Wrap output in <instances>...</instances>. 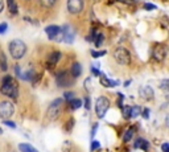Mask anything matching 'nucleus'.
<instances>
[{
    "label": "nucleus",
    "mask_w": 169,
    "mask_h": 152,
    "mask_svg": "<svg viewBox=\"0 0 169 152\" xmlns=\"http://www.w3.org/2000/svg\"><path fill=\"white\" fill-rule=\"evenodd\" d=\"M140 97L144 98V99H147V101H149V99L153 98V90H152V87L149 86H143V87H140Z\"/></svg>",
    "instance_id": "nucleus-13"
},
{
    "label": "nucleus",
    "mask_w": 169,
    "mask_h": 152,
    "mask_svg": "<svg viewBox=\"0 0 169 152\" xmlns=\"http://www.w3.org/2000/svg\"><path fill=\"white\" fill-rule=\"evenodd\" d=\"M106 54V50H103V52H95V50H92L91 52V56L94 58H98V57H102V56Z\"/></svg>",
    "instance_id": "nucleus-26"
},
{
    "label": "nucleus",
    "mask_w": 169,
    "mask_h": 152,
    "mask_svg": "<svg viewBox=\"0 0 169 152\" xmlns=\"http://www.w3.org/2000/svg\"><path fill=\"white\" fill-rule=\"evenodd\" d=\"M132 136H134V130H127L126 131V134H124V136H123V142L124 143H127V142H130L131 139H132Z\"/></svg>",
    "instance_id": "nucleus-22"
},
{
    "label": "nucleus",
    "mask_w": 169,
    "mask_h": 152,
    "mask_svg": "<svg viewBox=\"0 0 169 152\" xmlns=\"http://www.w3.org/2000/svg\"><path fill=\"white\" fill-rule=\"evenodd\" d=\"M3 9H4V2H3V0H0V13L3 12Z\"/></svg>",
    "instance_id": "nucleus-41"
},
{
    "label": "nucleus",
    "mask_w": 169,
    "mask_h": 152,
    "mask_svg": "<svg viewBox=\"0 0 169 152\" xmlns=\"http://www.w3.org/2000/svg\"><path fill=\"white\" fill-rule=\"evenodd\" d=\"M0 69L3 71H7V69H8L7 58H5V56H4V53H0Z\"/></svg>",
    "instance_id": "nucleus-18"
},
{
    "label": "nucleus",
    "mask_w": 169,
    "mask_h": 152,
    "mask_svg": "<svg viewBox=\"0 0 169 152\" xmlns=\"http://www.w3.org/2000/svg\"><path fill=\"white\" fill-rule=\"evenodd\" d=\"M123 117L126 118V119H130L131 118V106L123 107Z\"/></svg>",
    "instance_id": "nucleus-23"
},
{
    "label": "nucleus",
    "mask_w": 169,
    "mask_h": 152,
    "mask_svg": "<svg viewBox=\"0 0 169 152\" xmlns=\"http://www.w3.org/2000/svg\"><path fill=\"white\" fill-rule=\"evenodd\" d=\"M73 95H74L73 91H66V93H65V99H67V101H71V99H73Z\"/></svg>",
    "instance_id": "nucleus-33"
},
{
    "label": "nucleus",
    "mask_w": 169,
    "mask_h": 152,
    "mask_svg": "<svg viewBox=\"0 0 169 152\" xmlns=\"http://www.w3.org/2000/svg\"><path fill=\"white\" fill-rule=\"evenodd\" d=\"M161 150H163V152H169V144L168 143H164V144L161 146Z\"/></svg>",
    "instance_id": "nucleus-36"
},
{
    "label": "nucleus",
    "mask_w": 169,
    "mask_h": 152,
    "mask_svg": "<svg viewBox=\"0 0 169 152\" xmlns=\"http://www.w3.org/2000/svg\"><path fill=\"white\" fill-rule=\"evenodd\" d=\"M119 2H122L124 4H132V3H135L136 0H119Z\"/></svg>",
    "instance_id": "nucleus-38"
},
{
    "label": "nucleus",
    "mask_w": 169,
    "mask_h": 152,
    "mask_svg": "<svg viewBox=\"0 0 169 152\" xmlns=\"http://www.w3.org/2000/svg\"><path fill=\"white\" fill-rule=\"evenodd\" d=\"M84 107H86V110H90V98L88 97L84 98Z\"/></svg>",
    "instance_id": "nucleus-34"
},
{
    "label": "nucleus",
    "mask_w": 169,
    "mask_h": 152,
    "mask_svg": "<svg viewBox=\"0 0 169 152\" xmlns=\"http://www.w3.org/2000/svg\"><path fill=\"white\" fill-rule=\"evenodd\" d=\"M2 134H3V130H2V128H0V135H2Z\"/></svg>",
    "instance_id": "nucleus-43"
},
{
    "label": "nucleus",
    "mask_w": 169,
    "mask_h": 152,
    "mask_svg": "<svg viewBox=\"0 0 169 152\" xmlns=\"http://www.w3.org/2000/svg\"><path fill=\"white\" fill-rule=\"evenodd\" d=\"M139 114H142V109L139 106H132L131 107V118H136Z\"/></svg>",
    "instance_id": "nucleus-21"
},
{
    "label": "nucleus",
    "mask_w": 169,
    "mask_h": 152,
    "mask_svg": "<svg viewBox=\"0 0 169 152\" xmlns=\"http://www.w3.org/2000/svg\"><path fill=\"white\" fill-rule=\"evenodd\" d=\"M143 117H144V119H148V118H149V110H148V109H144V110H143Z\"/></svg>",
    "instance_id": "nucleus-35"
},
{
    "label": "nucleus",
    "mask_w": 169,
    "mask_h": 152,
    "mask_svg": "<svg viewBox=\"0 0 169 152\" xmlns=\"http://www.w3.org/2000/svg\"><path fill=\"white\" fill-rule=\"evenodd\" d=\"M7 7L12 15L17 13V3H16V0H7Z\"/></svg>",
    "instance_id": "nucleus-16"
},
{
    "label": "nucleus",
    "mask_w": 169,
    "mask_h": 152,
    "mask_svg": "<svg viewBox=\"0 0 169 152\" xmlns=\"http://www.w3.org/2000/svg\"><path fill=\"white\" fill-rule=\"evenodd\" d=\"M70 75H71V73H69V71H66V70L59 71L57 74V85L59 87H66V86L71 85L73 82H71Z\"/></svg>",
    "instance_id": "nucleus-9"
},
{
    "label": "nucleus",
    "mask_w": 169,
    "mask_h": 152,
    "mask_svg": "<svg viewBox=\"0 0 169 152\" xmlns=\"http://www.w3.org/2000/svg\"><path fill=\"white\" fill-rule=\"evenodd\" d=\"M142 142H143V139H142V138H140V139H138V140L135 142V147H136V148H139V147L142 146Z\"/></svg>",
    "instance_id": "nucleus-37"
},
{
    "label": "nucleus",
    "mask_w": 169,
    "mask_h": 152,
    "mask_svg": "<svg viewBox=\"0 0 169 152\" xmlns=\"http://www.w3.org/2000/svg\"><path fill=\"white\" fill-rule=\"evenodd\" d=\"M45 32L48 34V37L52 41H63V29L57 25H49L45 28Z\"/></svg>",
    "instance_id": "nucleus-5"
},
{
    "label": "nucleus",
    "mask_w": 169,
    "mask_h": 152,
    "mask_svg": "<svg viewBox=\"0 0 169 152\" xmlns=\"http://www.w3.org/2000/svg\"><path fill=\"white\" fill-rule=\"evenodd\" d=\"M99 77H100V83H102L103 86H106V87H114V86H118V85H119V82H116V81H111V79H108L103 73H100Z\"/></svg>",
    "instance_id": "nucleus-14"
},
{
    "label": "nucleus",
    "mask_w": 169,
    "mask_h": 152,
    "mask_svg": "<svg viewBox=\"0 0 169 152\" xmlns=\"http://www.w3.org/2000/svg\"><path fill=\"white\" fill-rule=\"evenodd\" d=\"M156 7L155 4H149V3H147V4H144V9H147V11H152V9H156Z\"/></svg>",
    "instance_id": "nucleus-29"
},
{
    "label": "nucleus",
    "mask_w": 169,
    "mask_h": 152,
    "mask_svg": "<svg viewBox=\"0 0 169 152\" xmlns=\"http://www.w3.org/2000/svg\"><path fill=\"white\" fill-rule=\"evenodd\" d=\"M108 109H110V101H108V98L102 95V97H99L98 99H96L95 111H96V115H98L99 118H103L104 115H106Z\"/></svg>",
    "instance_id": "nucleus-6"
},
{
    "label": "nucleus",
    "mask_w": 169,
    "mask_h": 152,
    "mask_svg": "<svg viewBox=\"0 0 169 152\" xmlns=\"http://www.w3.org/2000/svg\"><path fill=\"white\" fill-rule=\"evenodd\" d=\"M96 130H98V125H94V127H92V131H91V136H94V135H95Z\"/></svg>",
    "instance_id": "nucleus-39"
},
{
    "label": "nucleus",
    "mask_w": 169,
    "mask_h": 152,
    "mask_svg": "<svg viewBox=\"0 0 169 152\" xmlns=\"http://www.w3.org/2000/svg\"><path fill=\"white\" fill-rule=\"evenodd\" d=\"M165 123H167V126L169 127V114H168V117H167V121H165Z\"/></svg>",
    "instance_id": "nucleus-42"
},
{
    "label": "nucleus",
    "mask_w": 169,
    "mask_h": 152,
    "mask_svg": "<svg viewBox=\"0 0 169 152\" xmlns=\"http://www.w3.org/2000/svg\"><path fill=\"white\" fill-rule=\"evenodd\" d=\"M8 49H9V53L15 60H20V58L24 57V54H25L27 45L21 41V40H12L9 42Z\"/></svg>",
    "instance_id": "nucleus-2"
},
{
    "label": "nucleus",
    "mask_w": 169,
    "mask_h": 152,
    "mask_svg": "<svg viewBox=\"0 0 169 152\" xmlns=\"http://www.w3.org/2000/svg\"><path fill=\"white\" fill-rule=\"evenodd\" d=\"M69 105H70V107L73 110H77V109H79V107L82 106V101L81 99H71V101H69Z\"/></svg>",
    "instance_id": "nucleus-19"
},
{
    "label": "nucleus",
    "mask_w": 169,
    "mask_h": 152,
    "mask_svg": "<svg viewBox=\"0 0 169 152\" xmlns=\"http://www.w3.org/2000/svg\"><path fill=\"white\" fill-rule=\"evenodd\" d=\"M70 73H71V75H73L74 78H77V77H79L81 75V73H82V66L79 65L78 62H74L73 65H71V69H70Z\"/></svg>",
    "instance_id": "nucleus-15"
},
{
    "label": "nucleus",
    "mask_w": 169,
    "mask_h": 152,
    "mask_svg": "<svg viewBox=\"0 0 169 152\" xmlns=\"http://www.w3.org/2000/svg\"><path fill=\"white\" fill-rule=\"evenodd\" d=\"M0 91H2V94L7 95V97H9V98L17 97V85H16V82L13 81V78H12L11 75H5V77L3 78Z\"/></svg>",
    "instance_id": "nucleus-1"
},
{
    "label": "nucleus",
    "mask_w": 169,
    "mask_h": 152,
    "mask_svg": "<svg viewBox=\"0 0 169 152\" xmlns=\"http://www.w3.org/2000/svg\"><path fill=\"white\" fill-rule=\"evenodd\" d=\"M19 150L21 152H36V150L31 144H28V143H21V144H19Z\"/></svg>",
    "instance_id": "nucleus-17"
},
{
    "label": "nucleus",
    "mask_w": 169,
    "mask_h": 152,
    "mask_svg": "<svg viewBox=\"0 0 169 152\" xmlns=\"http://www.w3.org/2000/svg\"><path fill=\"white\" fill-rule=\"evenodd\" d=\"M160 87H161V90H164V91H169V81H163L160 83Z\"/></svg>",
    "instance_id": "nucleus-27"
},
{
    "label": "nucleus",
    "mask_w": 169,
    "mask_h": 152,
    "mask_svg": "<svg viewBox=\"0 0 169 152\" xmlns=\"http://www.w3.org/2000/svg\"><path fill=\"white\" fill-rule=\"evenodd\" d=\"M7 28H8V24H7V23H0V34L5 33V32H7Z\"/></svg>",
    "instance_id": "nucleus-28"
},
{
    "label": "nucleus",
    "mask_w": 169,
    "mask_h": 152,
    "mask_svg": "<svg viewBox=\"0 0 169 152\" xmlns=\"http://www.w3.org/2000/svg\"><path fill=\"white\" fill-rule=\"evenodd\" d=\"M62 106H63V99L58 98L54 99L53 102L49 105V107L46 109V117L49 121H56L59 118V115L62 113Z\"/></svg>",
    "instance_id": "nucleus-3"
},
{
    "label": "nucleus",
    "mask_w": 169,
    "mask_h": 152,
    "mask_svg": "<svg viewBox=\"0 0 169 152\" xmlns=\"http://www.w3.org/2000/svg\"><path fill=\"white\" fill-rule=\"evenodd\" d=\"M62 29H63V41L66 44H71L74 41V36H75L74 29L70 25H65Z\"/></svg>",
    "instance_id": "nucleus-11"
},
{
    "label": "nucleus",
    "mask_w": 169,
    "mask_h": 152,
    "mask_svg": "<svg viewBox=\"0 0 169 152\" xmlns=\"http://www.w3.org/2000/svg\"><path fill=\"white\" fill-rule=\"evenodd\" d=\"M4 125L8 126V127H11V128H16V125L13 122H11V121H8V119H4Z\"/></svg>",
    "instance_id": "nucleus-32"
},
{
    "label": "nucleus",
    "mask_w": 169,
    "mask_h": 152,
    "mask_svg": "<svg viewBox=\"0 0 169 152\" xmlns=\"http://www.w3.org/2000/svg\"><path fill=\"white\" fill-rule=\"evenodd\" d=\"M91 70H92V73H94L95 75H100V71L96 69V67H91Z\"/></svg>",
    "instance_id": "nucleus-40"
},
{
    "label": "nucleus",
    "mask_w": 169,
    "mask_h": 152,
    "mask_svg": "<svg viewBox=\"0 0 169 152\" xmlns=\"http://www.w3.org/2000/svg\"><path fill=\"white\" fill-rule=\"evenodd\" d=\"M114 60L119 65H128L131 61V54L126 48L119 46V48H116L114 52Z\"/></svg>",
    "instance_id": "nucleus-4"
},
{
    "label": "nucleus",
    "mask_w": 169,
    "mask_h": 152,
    "mask_svg": "<svg viewBox=\"0 0 169 152\" xmlns=\"http://www.w3.org/2000/svg\"><path fill=\"white\" fill-rule=\"evenodd\" d=\"M100 147V143L99 142H96V140H94L91 143V151H95V150H98Z\"/></svg>",
    "instance_id": "nucleus-31"
},
{
    "label": "nucleus",
    "mask_w": 169,
    "mask_h": 152,
    "mask_svg": "<svg viewBox=\"0 0 169 152\" xmlns=\"http://www.w3.org/2000/svg\"><path fill=\"white\" fill-rule=\"evenodd\" d=\"M103 38H104L103 33H98V34H96V37H95V45L96 46L102 45V44H103Z\"/></svg>",
    "instance_id": "nucleus-24"
},
{
    "label": "nucleus",
    "mask_w": 169,
    "mask_h": 152,
    "mask_svg": "<svg viewBox=\"0 0 169 152\" xmlns=\"http://www.w3.org/2000/svg\"><path fill=\"white\" fill-rule=\"evenodd\" d=\"M140 148H143L144 151H148V148H149V143H148L147 140H144V139H143V142H142V146H140Z\"/></svg>",
    "instance_id": "nucleus-30"
},
{
    "label": "nucleus",
    "mask_w": 169,
    "mask_h": 152,
    "mask_svg": "<svg viewBox=\"0 0 169 152\" xmlns=\"http://www.w3.org/2000/svg\"><path fill=\"white\" fill-rule=\"evenodd\" d=\"M83 0H67V11L73 15H78L83 11Z\"/></svg>",
    "instance_id": "nucleus-8"
},
{
    "label": "nucleus",
    "mask_w": 169,
    "mask_h": 152,
    "mask_svg": "<svg viewBox=\"0 0 169 152\" xmlns=\"http://www.w3.org/2000/svg\"><path fill=\"white\" fill-rule=\"evenodd\" d=\"M167 45H164V44H156L153 46V57L155 60H157V61H163L164 58H165L167 56Z\"/></svg>",
    "instance_id": "nucleus-10"
},
{
    "label": "nucleus",
    "mask_w": 169,
    "mask_h": 152,
    "mask_svg": "<svg viewBox=\"0 0 169 152\" xmlns=\"http://www.w3.org/2000/svg\"><path fill=\"white\" fill-rule=\"evenodd\" d=\"M59 58H61V53L59 52H53V53H50L48 56V61H46V67L48 69H53L56 66V63L59 61Z\"/></svg>",
    "instance_id": "nucleus-12"
},
{
    "label": "nucleus",
    "mask_w": 169,
    "mask_h": 152,
    "mask_svg": "<svg viewBox=\"0 0 169 152\" xmlns=\"http://www.w3.org/2000/svg\"><path fill=\"white\" fill-rule=\"evenodd\" d=\"M57 0H40V4L44 7V8H52L56 4Z\"/></svg>",
    "instance_id": "nucleus-20"
},
{
    "label": "nucleus",
    "mask_w": 169,
    "mask_h": 152,
    "mask_svg": "<svg viewBox=\"0 0 169 152\" xmlns=\"http://www.w3.org/2000/svg\"><path fill=\"white\" fill-rule=\"evenodd\" d=\"M70 150H71V143L70 142H65V143H63L62 151L63 152H70Z\"/></svg>",
    "instance_id": "nucleus-25"
},
{
    "label": "nucleus",
    "mask_w": 169,
    "mask_h": 152,
    "mask_svg": "<svg viewBox=\"0 0 169 152\" xmlns=\"http://www.w3.org/2000/svg\"><path fill=\"white\" fill-rule=\"evenodd\" d=\"M15 113V107L9 101H2L0 102V117L3 119L11 118Z\"/></svg>",
    "instance_id": "nucleus-7"
}]
</instances>
